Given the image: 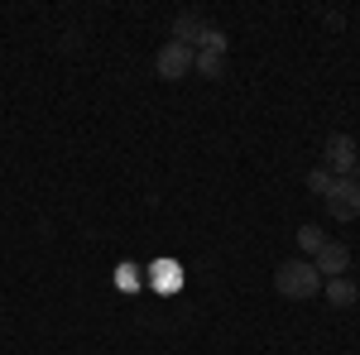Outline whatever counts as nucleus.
I'll return each instance as SVG.
<instances>
[{"label":"nucleus","instance_id":"obj_2","mask_svg":"<svg viewBox=\"0 0 360 355\" xmlns=\"http://www.w3.org/2000/svg\"><path fill=\"white\" fill-rule=\"evenodd\" d=\"M322 154H327V173H332V178H356L360 183V149H356L351 135H332Z\"/></svg>","mask_w":360,"mask_h":355},{"label":"nucleus","instance_id":"obj_9","mask_svg":"<svg viewBox=\"0 0 360 355\" xmlns=\"http://www.w3.org/2000/svg\"><path fill=\"white\" fill-rule=\"evenodd\" d=\"M193 72H197V77H207V82H217V77H226V58L221 53H197Z\"/></svg>","mask_w":360,"mask_h":355},{"label":"nucleus","instance_id":"obj_7","mask_svg":"<svg viewBox=\"0 0 360 355\" xmlns=\"http://www.w3.org/2000/svg\"><path fill=\"white\" fill-rule=\"evenodd\" d=\"M322 293H327L332 307H356V302H360L356 278H346V273H341V278H327V283H322Z\"/></svg>","mask_w":360,"mask_h":355},{"label":"nucleus","instance_id":"obj_11","mask_svg":"<svg viewBox=\"0 0 360 355\" xmlns=\"http://www.w3.org/2000/svg\"><path fill=\"white\" fill-rule=\"evenodd\" d=\"M332 173H327V168H307V192H312V197H327V192H332Z\"/></svg>","mask_w":360,"mask_h":355},{"label":"nucleus","instance_id":"obj_1","mask_svg":"<svg viewBox=\"0 0 360 355\" xmlns=\"http://www.w3.org/2000/svg\"><path fill=\"white\" fill-rule=\"evenodd\" d=\"M274 293L288 302H307L322 293V273L312 269V259H283L274 269Z\"/></svg>","mask_w":360,"mask_h":355},{"label":"nucleus","instance_id":"obj_4","mask_svg":"<svg viewBox=\"0 0 360 355\" xmlns=\"http://www.w3.org/2000/svg\"><path fill=\"white\" fill-rule=\"evenodd\" d=\"M322 202H327V212H332L336 221H356L360 217V183L356 178H336L332 192H327Z\"/></svg>","mask_w":360,"mask_h":355},{"label":"nucleus","instance_id":"obj_10","mask_svg":"<svg viewBox=\"0 0 360 355\" xmlns=\"http://www.w3.org/2000/svg\"><path fill=\"white\" fill-rule=\"evenodd\" d=\"M322 245H327V235H322L317 226H303V231H298V250H303L307 259H312V254H317Z\"/></svg>","mask_w":360,"mask_h":355},{"label":"nucleus","instance_id":"obj_5","mask_svg":"<svg viewBox=\"0 0 360 355\" xmlns=\"http://www.w3.org/2000/svg\"><path fill=\"white\" fill-rule=\"evenodd\" d=\"M312 269L322 273V283H327V278H341V273L351 269V245H341V240H327V245L312 254Z\"/></svg>","mask_w":360,"mask_h":355},{"label":"nucleus","instance_id":"obj_8","mask_svg":"<svg viewBox=\"0 0 360 355\" xmlns=\"http://www.w3.org/2000/svg\"><path fill=\"white\" fill-rule=\"evenodd\" d=\"M226 49H231V34L217 29V25H207V34L197 39V53H221L226 58Z\"/></svg>","mask_w":360,"mask_h":355},{"label":"nucleus","instance_id":"obj_3","mask_svg":"<svg viewBox=\"0 0 360 355\" xmlns=\"http://www.w3.org/2000/svg\"><path fill=\"white\" fill-rule=\"evenodd\" d=\"M193 63H197V49H188V44H173V39H168L164 49L154 53V72H159L164 82H183V77L193 72Z\"/></svg>","mask_w":360,"mask_h":355},{"label":"nucleus","instance_id":"obj_6","mask_svg":"<svg viewBox=\"0 0 360 355\" xmlns=\"http://www.w3.org/2000/svg\"><path fill=\"white\" fill-rule=\"evenodd\" d=\"M207 34V20L197 15V10H183L178 20H173V44H188V49H197V39Z\"/></svg>","mask_w":360,"mask_h":355}]
</instances>
